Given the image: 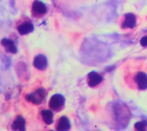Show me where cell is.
I'll list each match as a JSON object with an SVG mask.
<instances>
[{"label": "cell", "mask_w": 147, "mask_h": 131, "mask_svg": "<svg viewBox=\"0 0 147 131\" xmlns=\"http://www.w3.org/2000/svg\"><path fill=\"white\" fill-rule=\"evenodd\" d=\"M44 97H45V91L42 89H40V90H38L36 92L31 93V94H27V96H26L27 100H30V102H32L34 104H40L44 100Z\"/></svg>", "instance_id": "cell-1"}, {"label": "cell", "mask_w": 147, "mask_h": 131, "mask_svg": "<svg viewBox=\"0 0 147 131\" xmlns=\"http://www.w3.org/2000/svg\"><path fill=\"white\" fill-rule=\"evenodd\" d=\"M64 103H65L64 97H61L60 94H54L50 100V106L53 110H60L61 108H63Z\"/></svg>", "instance_id": "cell-2"}, {"label": "cell", "mask_w": 147, "mask_h": 131, "mask_svg": "<svg viewBox=\"0 0 147 131\" xmlns=\"http://www.w3.org/2000/svg\"><path fill=\"white\" fill-rule=\"evenodd\" d=\"M102 80V77L99 75V73H96V72H91L88 75V85L90 86H96L98 84H100Z\"/></svg>", "instance_id": "cell-3"}, {"label": "cell", "mask_w": 147, "mask_h": 131, "mask_svg": "<svg viewBox=\"0 0 147 131\" xmlns=\"http://www.w3.org/2000/svg\"><path fill=\"white\" fill-rule=\"evenodd\" d=\"M32 10H33V13L36 14V16H42V14L46 13V11H47L46 6L40 1H34Z\"/></svg>", "instance_id": "cell-4"}, {"label": "cell", "mask_w": 147, "mask_h": 131, "mask_svg": "<svg viewBox=\"0 0 147 131\" xmlns=\"http://www.w3.org/2000/svg\"><path fill=\"white\" fill-rule=\"evenodd\" d=\"M136 81H137L139 89H141V90L147 89V76H146L144 72H139V73L137 75Z\"/></svg>", "instance_id": "cell-5"}, {"label": "cell", "mask_w": 147, "mask_h": 131, "mask_svg": "<svg viewBox=\"0 0 147 131\" xmlns=\"http://www.w3.org/2000/svg\"><path fill=\"white\" fill-rule=\"evenodd\" d=\"M33 64H34V66H35L36 69L44 70V69H46V66H47V59H46V57L42 56V54L36 56L35 59H34V63H33Z\"/></svg>", "instance_id": "cell-6"}, {"label": "cell", "mask_w": 147, "mask_h": 131, "mask_svg": "<svg viewBox=\"0 0 147 131\" xmlns=\"http://www.w3.org/2000/svg\"><path fill=\"white\" fill-rule=\"evenodd\" d=\"M134 25H136V17H134L133 14H127L125 17V22L122 24V27L124 29H132V27H134Z\"/></svg>", "instance_id": "cell-7"}, {"label": "cell", "mask_w": 147, "mask_h": 131, "mask_svg": "<svg viewBox=\"0 0 147 131\" xmlns=\"http://www.w3.org/2000/svg\"><path fill=\"white\" fill-rule=\"evenodd\" d=\"M18 31L20 34H27V33L33 31V25L31 22H24L18 27Z\"/></svg>", "instance_id": "cell-8"}, {"label": "cell", "mask_w": 147, "mask_h": 131, "mask_svg": "<svg viewBox=\"0 0 147 131\" xmlns=\"http://www.w3.org/2000/svg\"><path fill=\"white\" fill-rule=\"evenodd\" d=\"M58 130H68L69 129V122H68V118L66 116H63L59 119L58 125H57Z\"/></svg>", "instance_id": "cell-9"}, {"label": "cell", "mask_w": 147, "mask_h": 131, "mask_svg": "<svg viewBox=\"0 0 147 131\" xmlns=\"http://www.w3.org/2000/svg\"><path fill=\"white\" fill-rule=\"evenodd\" d=\"M12 128L14 130H24L25 129V119L21 116H18L16 118V121L13 122V124H12Z\"/></svg>", "instance_id": "cell-10"}, {"label": "cell", "mask_w": 147, "mask_h": 131, "mask_svg": "<svg viewBox=\"0 0 147 131\" xmlns=\"http://www.w3.org/2000/svg\"><path fill=\"white\" fill-rule=\"evenodd\" d=\"M1 44L6 47V50L8 52H11V53H16L17 52V47H16V45L13 43H12V40H9V39H3L1 40Z\"/></svg>", "instance_id": "cell-11"}, {"label": "cell", "mask_w": 147, "mask_h": 131, "mask_svg": "<svg viewBox=\"0 0 147 131\" xmlns=\"http://www.w3.org/2000/svg\"><path fill=\"white\" fill-rule=\"evenodd\" d=\"M41 116H42V119L46 124H51L53 122V113L50 110H42L41 111Z\"/></svg>", "instance_id": "cell-12"}, {"label": "cell", "mask_w": 147, "mask_h": 131, "mask_svg": "<svg viewBox=\"0 0 147 131\" xmlns=\"http://www.w3.org/2000/svg\"><path fill=\"white\" fill-rule=\"evenodd\" d=\"M146 126H147V122L141 121V122H138L134 128H136L137 130H144V129H146Z\"/></svg>", "instance_id": "cell-13"}, {"label": "cell", "mask_w": 147, "mask_h": 131, "mask_svg": "<svg viewBox=\"0 0 147 131\" xmlns=\"http://www.w3.org/2000/svg\"><path fill=\"white\" fill-rule=\"evenodd\" d=\"M140 44H141L142 46H147V35H145V37H142V38H141Z\"/></svg>", "instance_id": "cell-14"}]
</instances>
